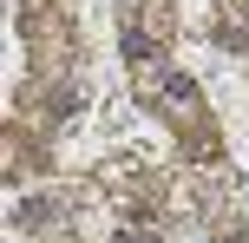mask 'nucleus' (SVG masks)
Here are the masks:
<instances>
[{
	"label": "nucleus",
	"mask_w": 249,
	"mask_h": 243,
	"mask_svg": "<svg viewBox=\"0 0 249 243\" xmlns=\"http://www.w3.org/2000/svg\"><path fill=\"white\" fill-rule=\"evenodd\" d=\"M124 243H151V237H124Z\"/></svg>",
	"instance_id": "1"
}]
</instances>
